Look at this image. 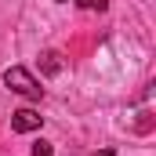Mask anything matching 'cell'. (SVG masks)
Wrapping results in <instances>:
<instances>
[{
    "instance_id": "6da1fadb",
    "label": "cell",
    "mask_w": 156,
    "mask_h": 156,
    "mask_svg": "<svg viewBox=\"0 0 156 156\" xmlns=\"http://www.w3.org/2000/svg\"><path fill=\"white\" fill-rule=\"evenodd\" d=\"M4 83H7L15 94H22V98H33V102L44 98V87L37 83V76H33L29 69H22V66H11V69L4 73Z\"/></svg>"
},
{
    "instance_id": "7a4b0ae2",
    "label": "cell",
    "mask_w": 156,
    "mask_h": 156,
    "mask_svg": "<svg viewBox=\"0 0 156 156\" xmlns=\"http://www.w3.org/2000/svg\"><path fill=\"white\" fill-rule=\"evenodd\" d=\"M40 123H44V116L33 113V109H18V113H11V127H15L18 134H33V131H40Z\"/></svg>"
},
{
    "instance_id": "3957f363",
    "label": "cell",
    "mask_w": 156,
    "mask_h": 156,
    "mask_svg": "<svg viewBox=\"0 0 156 156\" xmlns=\"http://www.w3.org/2000/svg\"><path fill=\"white\" fill-rule=\"evenodd\" d=\"M40 73L44 76H58L62 73V55L58 51H44L40 55Z\"/></svg>"
},
{
    "instance_id": "277c9868",
    "label": "cell",
    "mask_w": 156,
    "mask_h": 156,
    "mask_svg": "<svg viewBox=\"0 0 156 156\" xmlns=\"http://www.w3.org/2000/svg\"><path fill=\"white\" fill-rule=\"evenodd\" d=\"M83 11H105V0H76Z\"/></svg>"
},
{
    "instance_id": "5b68a950",
    "label": "cell",
    "mask_w": 156,
    "mask_h": 156,
    "mask_svg": "<svg viewBox=\"0 0 156 156\" xmlns=\"http://www.w3.org/2000/svg\"><path fill=\"white\" fill-rule=\"evenodd\" d=\"M33 156H55L51 142H37V145H33Z\"/></svg>"
},
{
    "instance_id": "8992f818",
    "label": "cell",
    "mask_w": 156,
    "mask_h": 156,
    "mask_svg": "<svg viewBox=\"0 0 156 156\" xmlns=\"http://www.w3.org/2000/svg\"><path fill=\"white\" fill-rule=\"evenodd\" d=\"M58 4H66V0H58Z\"/></svg>"
}]
</instances>
